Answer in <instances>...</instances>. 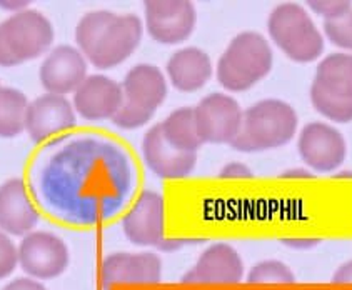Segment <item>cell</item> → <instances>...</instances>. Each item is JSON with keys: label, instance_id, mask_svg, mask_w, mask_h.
Wrapping results in <instances>:
<instances>
[{"label": "cell", "instance_id": "obj_1", "mask_svg": "<svg viewBox=\"0 0 352 290\" xmlns=\"http://www.w3.org/2000/svg\"><path fill=\"white\" fill-rule=\"evenodd\" d=\"M32 168L38 201L60 221L92 225L112 219L134 190V167L119 145L82 139Z\"/></svg>", "mask_w": 352, "mask_h": 290}, {"label": "cell", "instance_id": "obj_2", "mask_svg": "<svg viewBox=\"0 0 352 290\" xmlns=\"http://www.w3.org/2000/svg\"><path fill=\"white\" fill-rule=\"evenodd\" d=\"M144 23L134 14L119 15L111 10L85 14L76 27V42L85 58L100 70L114 69L139 47Z\"/></svg>", "mask_w": 352, "mask_h": 290}, {"label": "cell", "instance_id": "obj_3", "mask_svg": "<svg viewBox=\"0 0 352 290\" xmlns=\"http://www.w3.org/2000/svg\"><path fill=\"white\" fill-rule=\"evenodd\" d=\"M299 117L291 104L280 99H264L244 111L242 127L230 142L237 152L272 150L287 145L294 139Z\"/></svg>", "mask_w": 352, "mask_h": 290}, {"label": "cell", "instance_id": "obj_4", "mask_svg": "<svg viewBox=\"0 0 352 290\" xmlns=\"http://www.w3.org/2000/svg\"><path fill=\"white\" fill-rule=\"evenodd\" d=\"M274 52L264 35L241 32L230 41L217 62V80L229 92H245L269 76Z\"/></svg>", "mask_w": 352, "mask_h": 290}, {"label": "cell", "instance_id": "obj_5", "mask_svg": "<svg viewBox=\"0 0 352 290\" xmlns=\"http://www.w3.org/2000/svg\"><path fill=\"white\" fill-rule=\"evenodd\" d=\"M267 32L285 57L297 64H311L324 52V37L309 12L299 3H280L269 14Z\"/></svg>", "mask_w": 352, "mask_h": 290}, {"label": "cell", "instance_id": "obj_6", "mask_svg": "<svg viewBox=\"0 0 352 290\" xmlns=\"http://www.w3.org/2000/svg\"><path fill=\"white\" fill-rule=\"evenodd\" d=\"M52 22L38 10L25 9L0 22V65L14 67L41 57L52 47Z\"/></svg>", "mask_w": 352, "mask_h": 290}, {"label": "cell", "instance_id": "obj_7", "mask_svg": "<svg viewBox=\"0 0 352 290\" xmlns=\"http://www.w3.org/2000/svg\"><path fill=\"white\" fill-rule=\"evenodd\" d=\"M146 30L155 42L177 45L190 37L197 12L189 0H148L144 3Z\"/></svg>", "mask_w": 352, "mask_h": 290}, {"label": "cell", "instance_id": "obj_8", "mask_svg": "<svg viewBox=\"0 0 352 290\" xmlns=\"http://www.w3.org/2000/svg\"><path fill=\"white\" fill-rule=\"evenodd\" d=\"M244 111L234 97L222 92L206 96L194 107L195 127L202 144H229L242 127Z\"/></svg>", "mask_w": 352, "mask_h": 290}, {"label": "cell", "instance_id": "obj_9", "mask_svg": "<svg viewBox=\"0 0 352 290\" xmlns=\"http://www.w3.org/2000/svg\"><path fill=\"white\" fill-rule=\"evenodd\" d=\"M19 265L32 279H57L69 265V249L57 235L30 232L19 245Z\"/></svg>", "mask_w": 352, "mask_h": 290}, {"label": "cell", "instance_id": "obj_10", "mask_svg": "<svg viewBox=\"0 0 352 290\" xmlns=\"http://www.w3.org/2000/svg\"><path fill=\"white\" fill-rule=\"evenodd\" d=\"M297 150L304 164L320 174L338 170L347 154L346 140L341 132L324 122H311L300 131Z\"/></svg>", "mask_w": 352, "mask_h": 290}, {"label": "cell", "instance_id": "obj_11", "mask_svg": "<svg viewBox=\"0 0 352 290\" xmlns=\"http://www.w3.org/2000/svg\"><path fill=\"white\" fill-rule=\"evenodd\" d=\"M129 242L139 247H159L166 238V201L159 192L144 190L122 219Z\"/></svg>", "mask_w": 352, "mask_h": 290}, {"label": "cell", "instance_id": "obj_12", "mask_svg": "<svg viewBox=\"0 0 352 290\" xmlns=\"http://www.w3.org/2000/svg\"><path fill=\"white\" fill-rule=\"evenodd\" d=\"M76 124V111L65 96L47 92L30 102L27 109L25 131L35 144L47 142L69 132Z\"/></svg>", "mask_w": 352, "mask_h": 290}, {"label": "cell", "instance_id": "obj_13", "mask_svg": "<svg viewBox=\"0 0 352 290\" xmlns=\"http://www.w3.org/2000/svg\"><path fill=\"white\" fill-rule=\"evenodd\" d=\"M87 58L77 47L58 45L42 62L41 84L49 93L67 96L76 92L87 78Z\"/></svg>", "mask_w": 352, "mask_h": 290}, {"label": "cell", "instance_id": "obj_14", "mask_svg": "<svg viewBox=\"0 0 352 290\" xmlns=\"http://www.w3.org/2000/svg\"><path fill=\"white\" fill-rule=\"evenodd\" d=\"M124 102L119 82L107 76H87L80 87L74 92V111L82 119L99 122L116 115Z\"/></svg>", "mask_w": 352, "mask_h": 290}, {"label": "cell", "instance_id": "obj_15", "mask_svg": "<svg viewBox=\"0 0 352 290\" xmlns=\"http://www.w3.org/2000/svg\"><path fill=\"white\" fill-rule=\"evenodd\" d=\"M162 262L154 252H117L109 256L100 267L102 287L109 290L117 284H159Z\"/></svg>", "mask_w": 352, "mask_h": 290}, {"label": "cell", "instance_id": "obj_16", "mask_svg": "<svg viewBox=\"0 0 352 290\" xmlns=\"http://www.w3.org/2000/svg\"><path fill=\"white\" fill-rule=\"evenodd\" d=\"M244 279V262L232 245L217 242L207 247L186 276L184 284H239Z\"/></svg>", "mask_w": 352, "mask_h": 290}, {"label": "cell", "instance_id": "obj_17", "mask_svg": "<svg viewBox=\"0 0 352 290\" xmlns=\"http://www.w3.org/2000/svg\"><path fill=\"white\" fill-rule=\"evenodd\" d=\"M142 157L148 170L160 179L181 180L189 177L197 166V154L174 148L164 139L160 124L148 129L142 140Z\"/></svg>", "mask_w": 352, "mask_h": 290}, {"label": "cell", "instance_id": "obj_18", "mask_svg": "<svg viewBox=\"0 0 352 290\" xmlns=\"http://www.w3.org/2000/svg\"><path fill=\"white\" fill-rule=\"evenodd\" d=\"M37 207L22 179H10L0 186V229L10 235H27L38 223Z\"/></svg>", "mask_w": 352, "mask_h": 290}, {"label": "cell", "instance_id": "obj_19", "mask_svg": "<svg viewBox=\"0 0 352 290\" xmlns=\"http://www.w3.org/2000/svg\"><path fill=\"white\" fill-rule=\"evenodd\" d=\"M120 87L125 102L154 113L167 97V78L152 64L134 65L125 74Z\"/></svg>", "mask_w": 352, "mask_h": 290}, {"label": "cell", "instance_id": "obj_20", "mask_svg": "<svg viewBox=\"0 0 352 290\" xmlns=\"http://www.w3.org/2000/svg\"><path fill=\"white\" fill-rule=\"evenodd\" d=\"M167 77L179 92L192 93L201 90L212 77V60L202 49L186 47L167 60Z\"/></svg>", "mask_w": 352, "mask_h": 290}, {"label": "cell", "instance_id": "obj_21", "mask_svg": "<svg viewBox=\"0 0 352 290\" xmlns=\"http://www.w3.org/2000/svg\"><path fill=\"white\" fill-rule=\"evenodd\" d=\"M314 84L334 96L352 99V54L336 52L324 57L316 69Z\"/></svg>", "mask_w": 352, "mask_h": 290}, {"label": "cell", "instance_id": "obj_22", "mask_svg": "<svg viewBox=\"0 0 352 290\" xmlns=\"http://www.w3.org/2000/svg\"><path fill=\"white\" fill-rule=\"evenodd\" d=\"M160 131L172 147L187 154H197L199 148L204 145L195 127L194 107H181L172 112L160 124Z\"/></svg>", "mask_w": 352, "mask_h": 290}, {"label": "cell", "instance_id": "obj_23", "mask_svg": "<svg viewBox=\"0 0 352 290\" xmlns=\"http://www.w3.org/2000/svg\"><path fill=\"white\" fill-rule=\"evenodd\" d=\"M29 104L21 90L0 87V137L12 139L25 131Z\"/></svg>", "mask_w": 352, "mask_h": 290}, {"label": "cell", "instance_id": "obj_24", "mask_svg": "<svg viewBox=\"0 0 352 290\" xmlns=\"http://www.w3.org/2000/svg\"><path fill=\"white\" fill-rule=\"evenodd\" d=\"M311 102L320 115L336 124L352 122V99L334 96L318 84L311 85Z\"/></svg>", "mask_w": 352, "mask_h": 290}, {"label": "cell", "instance_id": "obj_25", "mask_svg": "<svg viewBox=\"0 0 352 290\" xmlns=\"http://www.w3.org/2000/svg\"><path fill=\"white\" fill-rule=\"evenodd\" d=\"M292 270L280 260H262L248 274L249 284H294Z\"/></svg>", "mask_w": 352, "mask_h": 290}, {"label": "cell", "instance_id": "obj_26", "mask_svg": "<svg viewBox=\"0 0 352 290\" xmlns=\"http://www.w3.org/2000/svg\"><path fill=\"white\" fill-rule=\"evenodd\" d=\"M324 35L332 45L352 52V10L341 19L324 22Z\"/></svg>", "mask_w": 352, "mask_h": 290}, {"label": "cell", "instance_id": "obj_27", "mask_svg": "<svg viewBox=\"0 0 352 290\" xmlns=\"http://www.w3.org/2000/svg\"><path fill=\"white\" fill-rule=\"evenodd\" d=\"M152 117H154V112L144 111V109L135 107V105L124 100L119 111L112 117V122L124 131H134V129H140L151 122Z\"/></svg>", "mask_w": 352, "mask_h": 290}, {"label": "cell", "instance_id": "obj_28", "mask_svg": "<svg viewBox=\"0 0 352 290\" xmlns=\"http://www.w3.org/2000/svg\"><path fill=\"white\" fill-rule=\"evenodd\" d=\"M306 5L309 10L322 17L326 22L341 19L342 15L352 10V3L346 0H311V2H306Z\"/></svg>", "mask_w": 352, "mask_h": 290}, {"label": "cell", "instance_id": "obj_29", "mask_svg": "<svg viewBox=\"0 0 352 290\" xmlns=\"http://www.w3.org/2000/svg\"><path fill=\"white\" fill-rule=\"evenodd\" d=\"M19 264V249L6 232H0V279H6Z\"/></svg>", "mask_w": 352, "mask_h": 290}, {"label": "cell", "instance_id": "obj_30", "mask_svg": "<svg viewBox=\"0 0 352 290\" xmlns=\"http://www.w3.org/2000/svg\"><path fill=\"white\" fill-rule=\"evenodd\" d=\"M219 177L224 180H239V179H252V170L242 162H230L224 166L219 172Z\"/></svg>", "mask_w": 352, "mask_h": 290}, {"label": "cell", "instance_id": "obj_31", "mask_svg": "<svg viewBox=\"0 0 352 290\" xmlns=\"http://www.w3.org/2000/svg\"><path fill=\"white\" fill-rule=\"evenodd\" d=\"M320 242V238L316 237H287L283 238V244L289 249H294V250H309V249H314Z\"/></svg>", "mask_w": 352, "mask_h": 290}, {"label": "cell", "instance_id": "obj_32", "mask_svg": "<svg viewBox=\"0 0 352 290\" xmlns=\"http://www.w3.org/2000/svg\"><path fill=\"white\" fill-rule=\"evenodd\" d=\"M2 290H45L44 285L34 279H15L7 284Z\"/></svg>", "mask_w": 352, "mask_h": 290}, {"label": "cell", "instance_id": "obj_33", "mask_svg": "<svg viewBox=\"0 0 352 290\" xmlns=\"http://www.w3.org/2000/svg\"><path fill=\"white\" fill-rule=\"evenodd\" d=\"M334 284H352V260L342 264L332 276Z\"/></svg>", "mask_w": 352, "mask_h": 290}, {"label": "cell", "instance_id": "obj_34", "mask_svg": "<svg viewBox=\"0 0 352 290\" xmlns=\"http://www.w3.org/2000/svg\"><path fill=\"white\" fill-rule=\"evenodd\" d=\"M316 175L312 174L311 170H306V168H289V170H284L280 174V179H289V180H307L314 179Z\"/></svg>", "mask_w": 352, "mask_h": 290}, {"label": "cell", "instance_id": "obj_35", "mask_svg": "<svg viewBox=\"0 0 352 290\" xmlns=\"http://www.w3.org/2000/svg\"><path fill=\"white\" fill-rule=\"evenodd\" d=\"M27 5H29L27 2H0V7H3V9H12L15 14L25 10Z\"/></svg>", "mask_w": 352, "mask_h": 290}, {"label": "cell", "instance_id": "obj_36", "mask_svg": "<svg viewBox=\"0 0 352 290\" xmlns=\"http://www.w3.org/2000/svg\"><path fill=\"white\" fill-rule=\"evenodd\" d=\"M336 179H352V170H344L334 175Z\"/></svg>", "mask_w": 352, "mask_h": 290}]
</instances>
